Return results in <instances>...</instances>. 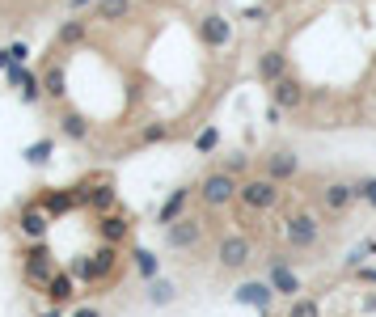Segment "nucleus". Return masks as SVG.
I'll return each mask as SVG.
<instances>
[{
	"mask_svg": "<svg viewBox=\"0 0 376 317\" xmlns=\"http://www.w3.org/2000/svg\"><path fill=\"white\" fill-rule=\"evenodd\" d=\"M279 199H284V190H279V182L275 178H245L241 186H237V203L245 207V212H275L279 207Z\"/></svg>",
	"mask_w": 376,
	"mask_h": 317,
	"instance_id": "obj_1",
	"label": "nucleus"
},
{
	"mask_svg": "<svg viewBox=\"0 0 376 317\" xmlns=\"http://www.w3.org/2000/svg\"><path fill=\"white\" fill-rule=\"evenodd\" d=\"M237 186H241V182L229 174V169H212V174L199 182V203L212 207V212H224V207H233Z\"/></svg>",
	"mask_w": 376,
	"mask_h": 317,
	"instance_id": "obj_2",
	"label": "nucleus"
},
{
	"mask_svg": "<svg viewBox=\"0 0 376 317\" xmlns=\"http://www.w3.org/2000/svg\"><path fill=\"white\" fill-rule=\"evenodd\" d=\"M161 241H165V250L186 254V250H195L199 241H203V220H199V216H178L173 225L161 229Z\"/></svg>",
	"mask_w": 376,
	"mask_h": 317,
	"instance_id": "obj_3",
	"label": "nucleus"
},
{
	"mask_svg": "<svg viewBox=\"0 0 376 317\" xmlns=\"http://www.w3.org/2000/svg\"><path fill=\"white\" fill-rule=\"evenodd\" d=\"M284 237H288V246H292V250H313V246H317V237H321L317 216H313V212H292L288 220H284Z\"/></svg>",
	"mask_w": 376,
	"mask_h": 317,
	"instance_id": "obj_4",
	"label": "nucleus"
},
{
	"mask_svg": "<svg viewBox=\"0 0 376 317\" xmlns=\"http://www.w3.org/2000/svg\"><path fill=\"white\" fill-rule=\"evenodd\" d=\"M249 254H254V246H249L245 233H229V237H220V246H216V262L224 271H245Z\"/></svg>",
	"mask_w": 376,
	"mask_h": 317,
	"instance_id": "obj_5",
	"label": "nucleus"
},
{
	"mask_svg": "<svg viewBox=\"0 0 376 317\" xmlns=\"http://www.w3.org/2000/svg\"><path fill=\"white\" fill-rule=\"evenodd\" d=\"M199 42L208 47V51H220V47L233 42V21L220 17V13H208L203 21H199Z\"/></svg>",
	"mask_w": 376,
	"mask_h": 317,
	"instance_id": "obj_6",
	"label": "nucleus"
},
{
	"mask_svg": "<svg viewBox=\"0 0 376 317\" xmlns=\"http://www.w3.org/2000/svg\"><path fill=\"white\" fill-rule=\"evenodd\" d=\"M262 174L266 178H275V182H292L296 174H300V157L296 153H288V149H275V153H266L262 157Z\"/></svg>",
	"mask_w": 376,
	"mask_h": 317,
	"instance_id": "obj_7",
	"label": "nucleus"
},
{
	"mask_svg": "<svg viewBox=\"0 0 376 317\" xmlns=\"http://www.w3.org/2000/svg\"><path fill=\"white\" fill-rule=\"evenodd\" d=\"M266 283L275 288V296H288V301L300 296V279H296V271L288 266V258H271V266H266Z\"/></svg>",
	"mask_w": 376,
	"mask_h": 317,
	"instance_id": "obj_8",
	"label": "nucleus"
},
{
	"mask_svg": "<svg viewBox=\"0 0 376 317\" xmlns=\"http://www.w3.org/2000/svg\"><path fill=\"white\" fill-rule=\"evenodd\" d=\"M271 89V106H279V110H300L305 106V85H300L296 77H279Z\"/></svg>",
	"mask_w": 376,
	"mask_h": 317,
	"instance_id": "obj_9",
	"label": "nucleus"
},
{
	"mask_svg": "<svg viewBox=\"0 0 376 317\" xmlns=\"http://www.w3.org/2000/svg\"><path fill=\"white\" fill-rule=\"evenodd\" d=\"M9 85L21 93V102H26V106H38L42 102V77H34V72H26V68H21V64H13L9 68Z\"/></svg>",
	"mask_w": 376,
	"mask_h": 317,
	"instance_id": "obj_10",
	"label": "nucleus"
},
{
	"mask_svg": "<svg viewBox=\"0 0 376 317\" xmlns=\"http://www.w3.org/2000/svg\"><path fill=\"white\" fill-rule=\"evenodd\" d=\"M351 203H355V186H351V182H330V186H321V207L330 212V216H342Z\"/></svg>",
	"mask_w": 376,
	"mask_h": 317,
	"instance_id": "obj_11",
	"label": "nucleus"
},
{
	"mask_svg": "<svg viewBox=\"0 0 376 317\" xmlns=\"http://www.w3.org/2000/svg\"><path fill=\"white\" fill-rule=\"evenodd\" d=\"M97 233H102L106 246H118V241L131 237V220H127V216H118V212H110V216H102V220H97Z\"/></svg>",
	"mask_w": 376,
	"mask_h": 317,
	"instance_id": "obj_12",
	"label": "nucleus"
},
{
	"mask_svg": "<svg viewBox=\"0 0 376 317\" xmlns=\"http://www.w3.org/2000/svg\"><path fill=\"white\" fill-rule=\"evenodd\" d=\"M21 271H26L30 283H47V279H51V254H47L42 246H34L26 254V262H21Z\"/></svg>",
	"mask_w": 376,
	"mask_h": 317,
	"instance_id": "obj_13",
	"label": "nucleus"
},
{
	"mask_svg": "<svg viewBox=\"0 0 376 317\" xmlns=\"http://www.w3.org/2000/svg\"><path fill=\"white\" fill-rule=\"evenodd\" d=\"M271 296H275V288H271L266 279H262V283H245V288L233 292V301H237V305H254V309H262V313L271 309Z\"/></svg>",
	"mask_w": 376,
	"mask_h": 317,
	"instance_id": "obj_14",
	"label": "nucleus"
},
{
	"mask_svg": "<svg viewBox=\"0 0 376 317\" xmlns=\"http://www.w3.org/2000/svg\"><path fill=\"white\" fill-rule=\"evenodd\" d=\"M186 203H190V186H178V190H173L169 199L157 207V225H161V229H165V225H173V220H178V216L186 212Z\"/></svg>",
	"mask_w": 376,
	"mask_h": 317,
	"instance_id": "obj_15",
	"label": "nucleus"
},
{
	"mask_svg": "<svg viewBox=\"0 0 376 317\" xmlns=\"http://www.w3.org/2000/svg\"><path fill=\"white\" fill-rule=\"evenodd\" d=\"M279 77H288V55H284V51L258 55V81H262V85H275Z\"/></svg>",
	"mask_w": 376,
	"mask_h": 317,
	"instance_id": "obj_16",
	"label": "nucleus"
},
{
	"mask_svg": "<svg viewBox=\"0 0 376 317\" xmlns=\"http://www.w3.org/2000/svg\"><path fill=\"white\" fill-rule=\"evenodd\" d=\"M60 136H64V140H72V144L89 140V118H85L81 110H68V114L60 118Z\"/></svg>",
	"mask_w": 376,
	"mask_h": 317,
	"instance_id": "obj_17",
	"label": "nucleus"
},
{
	"mask_svg": "<svg viewBox=\"0 0 376 317\" xmlns=\"http://www.w3.org/2000/svg\"><path fill=\"white\" fill-rule=\"evenodd\" d=\"M72 296H77L72 275H51V279H47V301H51V305H68Z\"/></svg>",
	"mask_w": 376,
	"mask_h": 317,
	"instance_id": "obj_18",
	"label": "nucleus"
},
{
	"mask_svg": "<svg viewBox=\"0 0 376 317\" xmlns=\"http://www.w3.org/2000/svg\"><path fill=\"white\" fill-rule=\"evenodd\" d=\"M47 225H51V216H47V212H21V220H17V229L21 233H26L30 241H42V233H47Z\"/></svg>",
	"mask_w": 376,
	"mask_h": 317,
	"instance_id": "obj_19",
	"label": "nucleus"
},
{
	"mask_svg": "<svg viewBox=\"0 0 376 317\" xmlns=\"http://www.w3.org/2000/svg\"><path fill=\"white\" fill-rule=\"evenodd\" d=\"M85 34H89V21H85V17H68L55 38H60V47H81Z\"/></svg>",
	"mask_w": 376,
	"mask_h": 317,
	"instance_id": "obj_20",
	"label": "nucleus"
},
{
	"mask_svg": "<svg viewBox=\"0 0 376 317\" xmlns=\"http://www.w3.org/2000/svg\"><path fill=\"white\" fill-rule=\"evenodd\" d=\"M131 13V0H97L93 5V21H123Z\"/></svg>",
	"mask_w": 376,
	"mask_h": 317,
	"instance_id": "obj_21",
	"label": "nucleus"
},
{
	"mask_svg": "<svg viewBox=\"0 0 376 317\" xmlns=\"http://www.w3.org/2000/svg\"><path fill=\"white\" fill-rule=\"evenodd\" d=\"M64 85H68V81H64V68H60V64H51V68L42 72V93H47V97H55V102H60V97H64Z\"/></svg>",
	"mask_w": 376,
	"mask_h": 317,
	"instance_id": "obj_22",
	"label": "nucleus"
},
{
	"mask_svg": "<svg viewBox=\"0 0 376 317\" xmlns=\"http://www.w3.org/2000/svg\"><path fill=\"white\" fill-rule=\"evenodd\" d=\"M148 301H153V305H173V301H178V288H173L169 279H153V288H148Z\"/></svg>",
	"mask_w": 376,
	"mask_h": 317,
	"instance_id": "obj_23",
	"label": "nucleus"
},
{
	"mask_svg": "<svg viewBox=\"0 0 376 317\" xmlns=\"http://www.w3.org/2000/svg\"><path fill=\"white\" fill-rule=\"evenodd\" d=\"M51 153H55L51 140H34V144H26V153H21V157H26L30 165H47V161H51Z\"/></svg>",
	"mask_w": 376,
	"mask_h": 317,
	"instance_id": "obj_24",
	"label": "nucleus"
},
{
	"mask_svg": "<svg viewBox=\"0 0 376 317\" xmlns=\"http://www.w3.org/2000/svg\"><path fill=\"white\" fill-rule=\"evenodd\" d=\"M136 271H140V279H157L161 258H157L153 250H136Z\"/></svg>",
	"mask_w": 376,
	"mask_h": 317,
	"instance_id": "obj_25",
	"label": "nucleus"
},
{
	"mask_svg": "<svg viewBox=\"0 0 376 317\" xmlns=\"http://www.w3.org/2000/svg\"><path fill=\"white\" fill-rule=\"evenodd\" d=\"M85 203L97 207V212H110V207H114V190H110V186H97V190L85 194Z\"/></svg>",
	"mask_w": 376,
	"mask_h": 317,
	"instance_id": "obj_26",
	"label": "nucleus"
},
{
	"mask_svg": "<svg viewBox=\"0 0 376 317\" xmlns=\"http://www.w3.org/2000/svg\"><path fill=\"white\" fill-rule=\"evenodd\" d=\"M288 317H321V309H317V301H313V296H296V301H292V309H288Z\"/></svg>",
	"mask_w": 376,
	"mask_h": 317,
	"instance_id": "obj_27",
	"label": "nucleus"
},
{
	"mask_svg": "<svg viewBox=\"0 0 376 317\" xmlns=\"http://www.w3.org/2000/svg\"><path fill=\"white\" fill-rule=\"evenodd\" d=\"M72 203H81L72 190H64V194H47V212H51V216H55V212H68Z\"/></svg>",
	"mask_w": 376,
	"mask_h": 317,
	"instance_id": "obj_28",
	"label": "nucleus"
},
{
	"mask_svg": "<svg viewBox=\"0 0 376 317\" xmlns=\"http://www.w3.org/2000/svg\"><path fill=\"white\" fill-rule=\"evenodd\" d=\"M173 131L165 127V123H148L144 131H140V144H161V140H169Z\"/></svg>",
	"mask_w": 376,
	"mask_h": 317,
	"instance_id": "obj_29",
	"label": "nucleus"
},
{
	"mask_svg": "<svg viewBox=\"0 0 376 317\" xmlns=\"http://www.w3.org/2000/svg\"><path fill=\"white\" fill-rule=\"evenodd\" d=\"M355 199H364V203L376 212V178H360V182H355Z\"/></svg>",
	"mask_w": 376,
	"mask_h": 317,
	"instance_id": "obj_30",
	"label": "nucleus"
},
{
	"mask_svg": "<svg viewBox=\"0 0 376 317\" xmlns=\"http://www.w3.org/2000/svg\"><path fill=\"white\" fill-rule=\"evenodd\" d=\"M216 144H220V131L216 127H203V131L195 136V149L199 153H216Z\"/></svg>",
	"mask_w": 376,
	"mask_h": 317,
	"instance_id": "obj_31",
	"label": "nucleus"
},
{
	"mask_svg": "<svg viewBox=\"0 0 376 317\" xmlns=\"http://www.w3.org/2000/svg\"><path fill=\"white\" fill-rule=\"evenodd\" d=\"M220 169H229V174L237 178V174H245V169H249V157H245V153H233V157H224Z\"/></svg>",
	"mask_w": 376,
	"mask_h": 317,
	"instance_id": "obj_32",
	"label": "nucleus"
},
{
	"mask_svg": "<svg viewBox=\"0 0 376 317\" xmlns=\"http://www.w3.org/2000/svg\"><path fill=\"white\" fill-rule=\"evenodd\" d=\"M368 254H376V241H364V246H355V254H351L347 262H351V266H360V262H364Z\"/></svg>",
	"mask_w": 376,
	"mask_h": 317,
	"instance_id": "obj_33",
	"label": "nucleus"
},
{
	"mask_svg": "<svg viewBox=\"0 0 376 317\" xmlns=\"http://www.w3.org/2000/svg\"><path fill=\"white\" fill-rule=\"evenodd\" d=\"M9 55H13V64H26V60H30V47H26V42H13Z\"/></svg>",
	"mask_w": 376,
	"mask_h": 317,
	"instance_id": "obj_34",
	"label": "nucleus"
},
{
	"mask_svg": "<svg viewBox=\"0 0 376 317\" xmlns=\"http://www.w3.org/2000/svg\"><path fill=\"white\" fill-rule=\"evenodd\" d=\"M355 275H360L364 283H376V266H364V262H360V266H355Z\"/></svg>",
	"mask_w": 376,
	"mask_h": 317,
	"instance_id": "obj_35",
	"label": "nucleus"
},
{
	"mask_svg": "<svg viewBox=\"0 0 376 317\" xmlns=\"http://www.w3.org/2000/svg\"><path fill=\"white\" fill-rule=\"evenodd\" d=\"M72 317H102V309H93V305H85V309H77Z\"/></svg>",
	"mask_w": 376,
	"mask_h": 317,
	"instance_id": "obj_36",
	"label": "nucleus"
},
{
	"mask_svg": "<svg viewBox=\"0 0 376 317\" xmlns=\"http://www.w3.org/2000/svg\"><path fill=\"white\" fill-rule=\"evenodd\" d=\"M13 68V55H9V47H5V51H0V72H9Z\"/></svg>",
	"mask_w": 376,
	"mask_h": 317,
	"instance_id": "obj_37",
	"label": "nucleus"
},
{
	"mask_svg": "<svg viewBox=\"0 0 376 317\" xmlns=\"http://www.w3.org/2000/svg\"><path fill=\"white\" fill-rule=\"evenodd\" d=\"M38 317H64V305H51L47 313H38Z\"/></svg>",
	"mask_w": 376,
	"mask_h": 317,
	"instance_id": "obj_38",
	"label": "nucleus"
},
{
	"mask_svg": "<svg viewBox=\"0 0 376 317\" xmlns=\"http://www.w3.org/2000/svg\"><path fill=\"white\" fill-rule=\"evenodd\" d=\"M72 9H85V5H97V0H68Z\"/></svg>",
	"mask_w": 376,
	"mask_h": 317,
	"instance_id": "obj_39",
	"label": "nucleus"
}]
</instances>
